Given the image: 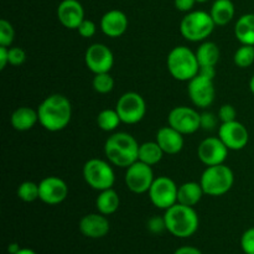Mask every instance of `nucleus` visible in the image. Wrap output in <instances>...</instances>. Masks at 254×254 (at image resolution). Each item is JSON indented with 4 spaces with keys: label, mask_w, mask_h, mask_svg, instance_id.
I'll use <instances>...</instances> for the list:
<instances>
[{
    "label": "nucleus",
    "mask_w": 254,
    "mask_h": 254,
    "mask_svg": "<svg viewBox=\"0 0 254 254\" xmlns=\"http://www.w3.org/2000/svg\"><path fill=\"white\" fill-rule=\"evenodd\" d=\"M39 123L46 130H64L72 118V106L67 97L55 93L46 97L37 107Z\"/></svg>",
    "instance_id": "1"
},
{
    "label": "nucleus",
    "mask_w": 254,
    "mask_h": 254,
    "mask_svg": "<svg viewBox=\"0 0 254 254\" xmlns=\"http://www.w3.org/2000/svg\"><path fill=\"white\" fill-rule=\"evenodd\" d=\"M139 146L131 134L126 131H118L109 136L104 144V154L112 165L127 169L138 161Z\"/></svg>",
    "instance_id": "2"
},
{
    "label": "nucleus",
    "mask_w": 254,
    "mask_h": 254,
    "mask_svg": "<svg viewBox=\"0 0 254 254\" xmlns=\"http://www.w3.org/2000/svg\"><path fill=\"white\" fill-rule=\"evenodd\" d=\"M166 231L178 238H189L196 233L200 225L198 215L191 206L175 203L164 213Z\"/></svg>",
    "instance_id": "3"
},
{
    "label": "nucleus",
    "mask_w": 254,
    "mask_h": 254,
    "mask_svg": "<svg viewBox=\"0 0 254 254\" xmlns=\"http://www.w3.org/2000/svg\"><path fill=\"white\" fill-rule=\"evenodd\" d=\"M166 66L171 76L180 82H189L200 71L196 54L186 46H176L169 52Z\"/></svg>",
    "instance_id": "4"
},
{
    "label": "nucleus",
    "mask_w": 254,
    "mask_h": 254,
    "mask_svg": "<svg viewBox=\"0 0 254 254\" xmlns=\"http://www.w3.org/2000/svg\"><path fill=\"white\" fill-rule=\"evenodd\" d=\"M215 21L210 12L203 10L190 11L183 17L180 22V32L183 37L191 42L206 41L215 30Z\"/></svg>",
    "instance_id": "5"
},
{
    "label": "nucleus",
    "mask_w": 254,
    "mask_h": 254,
    "mask_svg": "<svg viewBox=\"0 0 254 254\" xmlns=\"http://www.w3.org/2000/svg\"><path fill=\"white\" fill-rule=\"evenodd\" d=\"M200 184L205 195L213 197L222 196L232 189L235 184V175L231 168L225 164L207 166L201 175Z\"/></svg>",
    "instance_id": "6"
},
{
    "label": "nucleus",
    "mask_w": 254,
    "mask_h": 254,
    "mask_svg": "<svg viewBox=\"0 0 254 254\" xmlns=\"http://www.w3.org/2000/svg\"><path fill=\"white\" fill-rule=\"evenodd\" d=\"M83 179L89 188L97 191H103L113 188L116 183V174L111 163L102 159H89L83 165Z\"/></svg>",
    "instance_id": "7"
},
{
    "label": "nucleus",
    "mask_w": 254,
    "mask_h": 254,
    "mask_svg": "<svg viewBox=\"0 0 254 254\" xmlns=\"http://www.w3.org/2000/svg\"><path fill=\"white\" fill-rule=\"evenodd\" d=\"M116 111L122 123L136 124L143 121L146 114L145 99L136 92H126L119 97Z\"/></svg>",
    "instance_id": "8"
},
{
    "label": "nucleus",
    "mask_w": 254,
    "mask_h": 254,
    "mask_svg": "<svg viewBox=\"0 0 254 254\" xmlns=\"http://www.w3.org/2000/svg\"><path fill=\"white\" fill-rule=\"evenodd\" d=\"M178 190L179 186L173 179L168 176H159L154 180L150 190L148 191L149 198L156 208L168 210L178 203Z\"/></svg>",
    "instance_id": "9"
},
{
    "label": "nucleus",
    "mask_w": 254,
    "mask_h": 254,
    "mask_svg": "<svg viewBox=\"0 0 254 254\" xmlns=\"http://www.w3.org/2000/svg\"><path fill=\"white\" fill-rule=\"evenodd\" d=\"M154 180V171L150 165L141 163V161H135L131 164L129 168H127L124 181L129 191L133 193H145L150 190Z\"/></svg>",
    "instance_id": "10"
},
{
    "label": "nucleus",
    "mask_w": 254,
    "mask_h": 254,
    "mask_svg": "<svg viewBox=\"0 0 254 254\" xmlns=\"http://www.w3.org/2000/svg\"><path fill=\"white\" fill-rule=\"evenodd\" d=\"M168 123L184 135H189L201 129V113L191 107H175L169 113Z\"/></svg>",
    "instance_id": "11"
},
{
    "label": "nucleus",
    "mask_w": 254,
    "mask_h": 254,
    "mask_svg": "<svg viewBox=\"0 0 254 254\" xmlns=\"http://www.w3.org/2000/svg\"><path fill=\"white\" fill-rule=\"evenodd\" d=\"M84 64L92 73H107L114 64V55L107 45L97 42L84 52Z\"/></svg>",
    "instance_id": "12"
},
{
    "label": "nucleus",
    "mask_w": 254,
    "mask_h": 254,
    "mask_svg": "<svg viewBox=\"0 0 254 254\" xmlns=\"http://www.w3.org/2000/svg\"><path fill=\"white\" fill-rule=\"evenodd\" d=\"M188 93L193 106L202 109L207 108L215 101L216 89L215 84H213V79H210L197 73V76H195L191 81H189Z\"/></svg>",
    "instance_id": "13"
},
{
    "label": "nucleus",
    "mask_w": 254,
    "mask_h": 254,
    "mask_svg": "<svg viewBox=\"0 0 254 254\" xmlns=\"http://www.w3.org/2000/svg\"><path fill=\"white\" fill-rule=\"evenodd\" d=\"M218 138L230 150L237 151L247 146L250 141V133L241 122L233 121L228 123H221L218 128Z\"/></svg>",
    "instance_id": "14"
},
{
    "label": "nucleus",
    "mask_w": 254,
    "mask_h": 254,
    "mask_svg": "<svg viewBox=\"0 0 254 254\" xmlns=\"http://www.w3.org/2000/svg\"><path fill=\"white\" fill-rule=\"evenodd\" d=\"M230 149L218 136H208L203 139L197 148V156L206 166L220 165L227 159Z\"/></svg>",
    "instance_id": "15"
},
{
    "label": "nucleus",
    "mask_w": 254,
    "mask_h": 254,
    "mask_svg": "<svg viewBox=\"0 0 254 254\" xmlns=\"http://www.w3.org/2000/svg\"><path fill=\"white\" fill-rule=\"evenodd\" d=\"M40 197L46 205L55 206L64 202L68 196V186L57 176H47L39 183Z\"/></svg>",
    "instance_id": "16"
},
{
    "label": "nucleus",
    "mask_w": 254,
    "mask_h": 254,
    "mask_svg": "<svg viewBox=\"0 0 254 254\" xmlns=\"http://www.w3.org/2000/svg\"><path fill=\"white\" fill-rule=\"evenodd\" d=\"M57 19L66 29L77 30L86 19L83 6L78 0H62L57 6Z\"/></svg>",
    "instance_id": "17"
},
{
    "label": "nucleus",
    "mask_w": 254,
    "mask_h": 254,
    "mask_svg": "<svg viewBox=\"0 0 254 254\" xmlns=\"http://www.w3.org/2000/svg\"><path fill=\"white\" fill-rule=\"evenodd\" d=\"M79 232L88 238H103L108 235L111 225L107 216L102 213H88L79 221Z\"/></svg>",
    "instance_id": "18"
},
{
    "label": "nucleus",
    "mask_w": 254,
    "mask_h": 254,
    "mask_svg": "<svg viewBox=\"0 0 254 254\" xmlns=\"http://www.w3.org/2000/svg\"><path fill=\"white\" fill-rule=\"evenodd\" d=\"M128 25V16L122 10H109L101 19L102 32L108 37H112V39L121 37L122 35L126 34Z\"/></svg>",
    "instance_id": "19"
},
{
    "label": "nucleus",
    "mask_w": 254,
    "mask_h": 254,
    "mask_svg": "<svg viewBox=\"0 0 254 254\" xmlns=\"http://www.w3.org/2000/svg\"><path fill=\"white\" fill-rule=\"evenodd\" d=\"M156 143L160 145L163 151L169 155L179 154L184 148V134L174 129L173 127H163L156 133Z\"/></svg>",
    "instance_id": "20"
},
{
    "label": "nucleus",
    "mask_w": 254,
    "mask_h": 254,
    "mask_svg": "<svg viewBox=\"0 0 254 254\" xmlns=\"http://www.w3.org/2000/svg\"><path fill=\"white\" fill-rule=\"evenodd\" d=\"M11 127L17 131H27L39 123V114L37 109H32L30 107H19L12 112L10 117Z\"/></svg>",
    "instance_id": "21"
},
{
    "label": "nucleus",
    "mask_w": 254,
    "mask_h": 254,
    "mask_svg": "<svg viewBox=\"0 0 254 254\" xmlns=\"http://www.w3.org/2000/svg\"><path fill=\"white\" fill-rule=\"evenodd\" d=\"M203 195L205 192H203V189L200 183H196V181L184 183L179 186L178 203L195 207L202 200Z\"/></svg>",
    "instance_id": "22"
},
{
    "label": "nucleus",
    "mask_w": 254,
    "mask_h": 254,
    "mask_svg": "<svg viewBox=\"0 0 254 254\" xmlns=\"http://www.w3.org/2000/svg\"><path fill=\"white\" fill-rule=\"evenodd\" d=\"M235 5L232 0H215L210 10L211 17L216 26H226L235 17Z\"/></svg>",
    "instance_id": "23"
},
{
    "label": "nucleus",
    "mask_w": 254,
    "mask_h": 254,
    "mask_svg": "<svg viewBox=\"0 0 254 254\" xmlns=\"http://www.w3.org/2000/svg\"><path fill=\"white\" fill-rule=\"evenodd\" d=\"M119 206H121V197L117 191L113 190V188L99 191V195L97 196L96 200V207L99 213L104 216L113 215L118 211Z\"/></svg>",
    "instance_id": "24"
},
{
    "label": "nucleus",
    "mask_w": 254,
    "mask_h": 254,
    "mask_svg": "<svg viewBox=\"0 0 254 254\" xmlns=\"http://www.w3.org/2000/svg\"><path fill=\"white\" fill-rule=\"evenodd\" d=\"M235 35L241 45L254 46V14H245L237 20L235 25Z\"/></svg>",
    "instance_id": "25"
},
{
    "label": "nucleus",
    "mask_w": 254,
    "mask_h": 254,
    "mask_svg": "<svg viewBox=\"0 0 254 254\" xmlns=\"http://www.w3.org/2000/svg\"><path fill=\"white\" fill-rule=\"evenodd\" d=\"M195 54L200 67H216L217 62L220 61V49L217 44L212 41H203L196 50Z\"/></svg>",
    "instance_id": "26"
},
{
    "label": "nucleus",
    "mask_w": 254,
    "mask_h": 254,
    "mask_svg": "<svg viewBox=\"0 0 254 254\" xmlns=\"http://www.w3.org/2000/svg\"><path fill=\"white\" fill-rule=\"evenodd\" d=\"M164 154L165 153L160 148V145L156 143V140L145 141V143L140 144V146H139L138 160L146 164V165L154 166L163 160Z\"/></svg>",
    "instance_id": "27"
},
{
    "label": "nucleus",
    "mask_w": 254,
    "mask_h": 254,
    "mask_svg": "<svg viewBox=\"0 0 254 254\" xmlns=\"http://www.w3.org/2000/svg\"><path fill=\"white\" fill-rule=\"evenodd\" d=\"M122 123L118 112L114 109H103L97 116V124L103 131H114Z\"/></svg>",
    "instance_id": "28"
},
{
    "label": "nucleus",
    "mask_w": 254,
    "mask_h": 254,
    "mask_svg": "<svg viewBox=\"0 0 254 254\" xmlns=\"http://www.w3.org/2000/svg\"><path fill=\"white\" fill-rule=\"evenodd\" d=\"M16 195L24 202H34V201L39 200V184L34 183V181H24L17 188Z\"/></svg>",
    "instance_id": "29"
},
{
    "label": "nucleus",
    "mask_w": 254,
    "mask_h": 254,
    "mask_svg": "<svg viewBox=\"0 0 254 254\" xmlns=\"http://www.w3.org/2000/svg\"><path fill=\"white\" fill-rule=\"evenodd\" d=\"M236 66L240 68H247L254 64V46L252 45H241L233 56Z\"/></svg>",
    "instance_id": "30"
},
{
    "label": "nucleus",
    "mask_w": 254,
    "mask_h": 254,
    "mask_svg": "<svg viewBox=\"0 0 254 254\" xmlns=\"http://www.w3.org/2000/svg\"><path fill=\"white\" fill-rule=\"evenodd\" d=\"M93 89L99 94H107L113 91L114 88V79L109 72L107 73L94 74L93 81H92Z\"/></svg>",
    "instance_id": "31"
},
{
    "label": "nucleus",
    "mask_w": 254,
    "mask_h": 254,
    "mask_svg": "<svg viewBox=\"0 0 254 254\" xmlns=\"http://www.w3.org/2000/svg\"><path fill=\"white\" fill-rule=\"evenodd\" d=\"M15 30L12 27L11 22L7 20H0V46L10 47L14 42Z\"/></svg>",
    "instance_id": "32"
},
{
    "label": "nucleus",
    "mask_w": 254,
    "mask_h": 254,
    "mask_svg": "<svg viewBox=\"0 0 254 254\" xmlns=\"http://www.w3.org/2000/svg\"><path fill=\"white\" fill-rule=\"evenodd\" d=\"M241 248L246 254H254V227L243 232L241 237Z\"/></svg>",
    "instance_id": "33"
},
{
    "label": "nucleus",
    "mask_w": 254,
    "mask_h": 254,
    "mask_svg": "<svg viewBox=\"0 0 254 254\" xmlns=\"http://www.w3.org/2000/svg\"><path fill=\"white\" fill-rule=\"evenodd\" d=\"M237 111L232 104H223L218 109V119L221 123H228V122L237 121Z\"/></svg>",
    "instance_id": "34"
},
{
    "label": "nucleus",
    "mask_w": 254,
    "mask_h": 254,
    "mask_svg": "<svg viewBox=\"0 0 254 254\" xmlns=\"http://www.w3.org/2000/svg\"><path fill=\"white\" fill-rule=\"evenodd\" d=\"M26 60V52L21 47H9V64L20 66Z\"/></svg>",
    "instance_id": "35"
},
{
    "label": "nucleus",
    "mask_w": 254,
    "mask_h": 254,
    "mask_svg": "<svg viewBox=\"0 0 254 254\" xmlns=\"http://www.w3.org/2000/svg\"><path fill=\"white\" fill-rule=\"evenodd\" d=\"M77 31H78V34L81 35L83 39H89V37L94 36V34H96L97 31V26L92 20L84 19L83 21L81 22V25L78 26Z\"/></svg>",
    "instance_id": "36"
},
{
    "label": "nucleus",
    "mask_w": 254,
    "mask_h": 254,
    "mask_svg": "<svg viewBox=\"0 0 254 254\" xmlns=\"http://www.w3.org/2000/svg\"><path fill=\"white\" fill-rule=\"evenodd\" d=\"M218 122V116H215L212 112H203L201 113V129L212 130L216 128Z\"/></svg>",
    "instance_id": "37"
},
{
    "label": "nucleus",
    "mask_w": 254,
    "mask_h": 254,
    "mask_svg": "<svg viewBox=\"0 0 254 254\" xmlns=\"http://www.w3.org/2000/svg\"><path fill=\"white\" fill-rule=\"evenodd\" d=\"M148 230L151 233H161L163 231L166 230L165 218L159 217V216H154V217L149 218L148 221Z\"/></svg>",
    "instance_id": "38"
},
{
    "label": "nucleus",
    "mask_w": 254,
    "mask_h": 254,
    "mask_svg": "<svg viewBox=\"0 0 254 254\" xmlns=\"http://www.w3.org/2000/svg\"><path fill=\"white\" fill-rule=\"evenodd\" d=\"M196 0H174V5L179 11L190 12L192 11V7L195 6Z\"/></svg>",
    "instance_id": "39"
},
{
    "label": "nucleus",
    "mask_w": 254,
    "mask_h": 254,
    "mask_svg": "<svg viewBox=\"0 0 254 254\" xmlns=\"http://www.w3.org/2000/svg\"><path fill=\"white\" fill-rule=\"evenodd\" d=\"M9 64V47L0 46V69H4Z\"/></svg>",
    "instance_id": "40"
},
{
    "label": "nucleus",
    "mask_w": 254,
    "mask_h": 254,
    "mask_svg": "<svg viewBox=\"0 0 254 254\" xmlns=\"http://www.w3.org/2000/svg\"><path fill=\"white\" fill-rule=\"evenodd\" d=\"M174 254H203L198 248L192 247V246H184V247L178 248Z\"/></svg>",
    "instance_id": "41"
},
{
    "label": "nucleus",
    "mask_w": 254,
    "mask_h": 254,
    "mask_svg": "<svg viewBox=\"0 0 254 254\" xmlns=\"http://www.w3.org/2000/svg\"><path fill=\"white\" fill-rule=\"evenodd\" d=\"M198 73L203 77H207V78L213 79L216 76V68L213 66H207V67H200V71Z\"/></svg>",
    "instance_id": "42"
},
{
    "label": "nucleus",
    "mask_w": 254,
    "mask_h": 254,
    "mask_svg": "<svg viewBox=\"0 0 254 254\" xmlns=\"http://www.w3.org/2000/svg\"><path fill=\"white\" fill-rule=\"evenodd\" d=\"M20 250H21V247H20L16 242L10 243V245L7 246V252H9L10 254H16Z\"/></svg>",
    "instance_id": "43"
},
{
    "label": "nucleus",
    "mask_w": 254,
    "mask_h": 254,
    "mask_svg": "<svg viewBox=\"0 0 254 254\" xmlns=\"http://www.w3.org/2000/svg\"><path fill=\"white\" fill-rule=\"evenodd\" d=\"M16 254H37L35 251L30 250V248H21Z\"/></svg>",
    "instance_id": "44"
},
{
    "label": "nucleus",
    "mask_w": 254,
    "mask_h": 254,
    "mask_svg": "<svg viewBox=\"0 0 254 254\" xmlns=\"http://www.w3.org/2000/svg\"><path fill=\"white\" fill-rule=\"evenodd\" d=\"M250 89L251 92L254 94V74L252 77H251V81H250Z\"/></svg>",
    "instance_id": "45"
},
{
    "label": "nucleus",
    "mask_w": 254,
    "mask_h": 254,
    "mask_svg": "<svg viewBox=\"0 0 254 254\" xmlns=\"http://www.w3.org/2000/svg\"><path fill=\"white\" fill-rule=\"evenodd\" d=\"M196 1H197V2H206V1H208V0H196Z\"/></svg>",
    "instance_id": "46"
}]
</instances>
